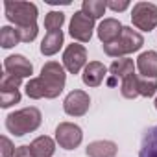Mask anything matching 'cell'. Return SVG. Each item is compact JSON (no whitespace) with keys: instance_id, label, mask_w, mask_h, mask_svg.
<instances>
[{"instance_id":"1","label":"cell","mask_w":157,"mask_h":157,"mask_svg":"<svg viewBox=\"0 0 157 157\" xmlns=\"http://www.w3.org/2000/svg\"><path fill=\"white\" fill-rule=\"evenodd\" d=\"M41 111L37 107H24L6 117V128L15 137H22L26 133L35 131L41 126Z\"/></svg>"},{"instance_id":"2","label":"cell","mask_w":157,"mask_h":157,"mask_svg":"<svg viewBox=\"0 0 157 157\" xmlns=\"http://www.w3.org/2000/svg\"><path fill=\"white\" fill-rule=\"evenodd\" d=\"M41 82L44 85V98H57L67 83V72L65 67L59 65L57 61H48L41 68Z\"/></svg>"},{"instance_id":"3","label":"cell","mask_w":157,"mask_h":157,"mask_svg":"<svg viewBox=\"0 0 157 157\" xmlns=\"http://www.w3.org/2000/svg\"><path fill=\"white\" fill-rule=\"evenodd\" d=\"M142 44H144V37H142L137 30H133V28H129V26H124L122 35H120L115 43H111V44H102V46H104V52H105L109 57H117V59H118V57H124V56H128V54H133V52L140 50Z\"/></svg>"},{"instance_id":"4","label":"cell","mask_w":157,"mask_h":157,"mask_svg":"<svg viewBox=\"0 0 157 157\" xmlns=\"http://www.w3.org/2000/svg\"><path fill=\"white\" fill-rule=\"evenodd\" d=\"M4 11H6V19L10 22L15 24V28H28L37 24V6L33 2H4Z\"/></svg>"},{"instance_id":"5","label":"cell","mask_w":157,"mask_h":157,"mask_svg":"<svg viewBox=\"0 0 157 157\" xmlns=\"http://www.w3.org/2000/svg\"><path fill=\"white\" fill-rule=\"evenodd\" d=\"M131 22L137 30L151 32L157 28V6L151 2H137L131 10Z\"/></svg>"},{"instance_id":"6","label":"cell","mask_w":157,"mask_h":157,"mask_svg":"<svg viewBox=\"0 0 157 157\" xmlns=\"http://www.w3.org/2000/svg\"><path fill=\"white\" fill-rule=\"evenodd\" d=\"M83 131L78 124L72 122H59L56 128V142L63 150H74L82 144Z\"/></svg>"},{"instance_id":"7","label":"cell","mask_w":157,"mask_h":157,"mask_svg":"<svg viewBox=\"0 0 157 157\" xmlns=\"http://www.w3.org/2000/svg\"><path fill=\"white\" fill-rule=\"evenodd\" d=\"M93 30H94V19L87 17L83 11H76L72 15L70 30H68L72 39L80 41V43H89L91 37H93Z\"/></svg>"},{"instance_id":"8","label":"cell","mask_w":157,"mask_h":157,"mask_svg":"<svg viewBox=\"0 0 157 157\" xmlns=\"http://www.w3.org/2000/svg\"><path fill=\"white\" fill-rule=\"evenodd\" d=\"M63 67L70 74H78L82 68L87 67V50L83 44L72 43L63 52Z\"/></svg>"},{"instance_id":"9","label":"cell","mask_w":157,"mask_h":157,"mask_svg":"<svg viewBox=\"0 0 157 157\" xmlns=\"http://www.w3.org/2000/svg\"><path fill=\"white\" fill-rule=\"evenodd\" d=\"M91 107V96L85 91H70L63 100V109L68 117H83Z\"/></svg>"},{"instance_id":"10","label":"cell","mask_w":157,"mask_h":157,"mask_svg":"<svg viewBox=\"0 0 157 157\" xmlns=\"http://www.w3.org/2000/svg\"><path fill=\"white\" fill-rule=\"evenodd\" d=\"M4 70L8 74L19 76V78H30L33 74V65L24 56L15 54V56H8L4 59Z\"/></svg>"},{"instance_id":"11","label":"cell","mask_w":157,"mask_h":157,"mask_svg":"<svg viewBox=\"0 0 157 157\" xmlns=\"http://www.w3.org/2000/svg\"><path fill=\"white\" fill-rule=\"evenodd\" d=\"M107 74V67L100 61H89L87 67L82 72V80L87 87H100L102 82L105 80Z\"/></svg>"},{"instance_id":"12","label":"cell","mask_w":157,"mask_h":157,"mask_svg":"<svg viewBox=\"0 0 157 157\" xmlns=\"http://www.w3.org/2000/svg\"><path fill=\"white\" fill-rule=\"evenodd\" d=\"M122 30H124V26L120 24V21H117V19H104L98 24L96 33H98V39L104 44H111L122 35Z\"/></svg>"},{"instance_id":"13","label":"cell","mask_w":157,"mask_h":157,"mask_svg":"<svg viewBox=\"0 0 157 157\" xmlns=\"http://www.w3.org/2000/svg\"><path fill=\"white\" fill-rule=\"evenodd\" d=\"M137 70L140 72L142 78L157 80V52H153V50L142 52L137 57Z\"/></svg>"},{"instance_id":"14","label":"cell","mask_w":157,"mask_h":157,"mask_svg":"<svg viewBox=\"0 0 157 157\" xmlns=\"http://www.w3.org/2000/svg\"><path fill=\"white\" fill-rule=\"evenodd\" d=\"M85 153L89 157H117L118 146L113 140H93L87 144Z\"/></svg>"},{"instance_id":"15","label":"cell","mask_w":157,"mask_h":157,"mask_svg":"<svg viewBox=\"0 0 157 157\" xmlns=\"http://www.w3.org/2000/svg\"><path fill=\"white\" fill-rule=\"evenodd\" d=\"M30 151H32V157H52L56 151V140L46 135H41L35 140H32Z\"/></svg>"},{"instance_id":"16","label":"cell","mask_w":157,"mask_h":157,"mask_svg":"<svg viewBox=\"0 0 157 157\" xmlns=\"http://www.w3.org/2000/svg\"><path fill=\"white\" fill-rule=\"evenodd\" d=\"M63 32H48L44 35V39L41 41V54L43 56H54L59 52V48L63 46Z\"/></svg>"},{"instance_id":"17","label":"cell","mask_w":157,"mask_h":157,"mask_svg":"<svg viewBox=\"0 0 157 157\" xmlns=\"http://www.w3.org/2000/svg\"><path fill=\"white\" fill-rule=\"evenodd\" d=\"M135 67L137 65L133 63V59H129V57H118V59H115L111 63L109 72H111L113 78H120V80H124V78H128L129 74H135Z\"/></svg>"},{"instance_id":"18","label":"cell","mask_w":157,"mask_h":157,"mask_svg":"<svg viewBox=\"0 0 157 157\" xmlns=\"http://www.w3.org/2000/svg\"><path fill=\"white\" fill-rule=\"evenodd\" d=\"M139 157H157V126L150 128L142 137Z\"/></svg>"},{"instance_id":"19","label":"cell","mask_w":157,"mask_h":157,"mask_svg":"<svg viewBox=\"0 0 157 157\" xmlns=\"http://www.w3.org/2000/svg\"><path fill=\"white\" fill-rule=\"evenodd\" d=\"M107 10V2L105 0H83V4H82V11L91 17V19H100Z\"/></svg>"},{"instance_id":"20","label":"cell","mask_w":157,"mask_h":157,"mask_svg":"<svg viewBox=\"0 0 157 157\" xmlns=\"http://www.w3.org/2000/svg\"><path fill=\"white\" fill-rule=\"evenodd\" d=\"M120 93L128 100H133L139 96V76L137 74H129L128 78H124L120 83Z\"/></svg>"},{"instance_id":"21","label":"cell","mask_w":157,"mask_h":157,"mask_svg":"<svg viewBox=\"0 0 157 157\" xmlns=\"http://www.w3.org/2000/svg\"><path fill=\"white\" fill-rule=\"evenodd\" d=\"M21 43V37H19V32L17 28H11V26H2L0 28V44L2 48H13L15 44Z\"/></svg>"},{"instance_id":"22","label":"cell","mask_w":157,"mask_h":157,"mask_svg":"<svg viewBox=\"0 0 157 157\" xmlns=\"http://www.w3.org/2000/svg\"><path fill=\"white\" fill-rule=\"evenodd\" d=\"M26 94L32 100H41L44 98V85L41 82V78H30V82L26 83Z\"/></svg>"},{"instance_id":"23","label":"cell","mask_w":157,"mask_h":157,"mask_svg":"<svg viewBox=\"0 0 157 157\" xmlns=\"http://www.w3.org/2000/svg\"><path fill=\"white\" fill-rule=\"evenodd\" d=\"M63 22H65V13L61 11H50L44 17V28L48 32H61Z\"/></svg>"},{"instance_id":"24","label":"cell","mask_w":157,"mask_h":157,"mask_svg":"<svg viewBox=\"0 0 157 157\" xmlns=\"http://www.w3.org/2000/svg\"><path fill=\"white\" fill-rule=\"evenodd\" d=\"M157 93V80H150V78L139 76V96H153Z\"/></svg>"},{"instance_id":"25","label":"cell","mask_w":157,"mask_h":157,"mask_svg":"<svg viewBox=\"0 0 157 157\" xmlns=\"http://www.w3.org/2000/svg\"><path fill=\"white\" fill-rule=\"evenodd\" d=\"M21 83H22V78L4 72L2 74V82H0V93H4V91H19Z\"/></svg>"},{"instance_id":"26","label":"cell","mask_w":157,"mask_h":157,"mask_svg":"<svg viewBox=\"0 0 157 157\" xmlns=\"http://www.w3.org/2000/svg\"><path fill=\"white\" fill-rule=\"evenodd\" d=\"M21 102V93L19 91H4V93H0V107H11L15 104Z\"/></svg>"},{"instance_id":"27","label":"cell","mask_w":157,"mask_h":157,"mask_svg":"<svg viewBox=\"0 0 157 157\" xmlns=\"http://www.w3.org/2000/svg\"><path fill=\"white\" fill-rule=\"evenodd\" d=\"M17 32H19L21 43H32L37 37L39 28H37V24H33V26H28V28H17Z\"/></svg>"},{"instance_id":"28","label":"cell","mask_w":157,"mask_h":157,"mask_svg":"<svg viewBox=\"0 0 157 157\" xmlns=\"http://www.w3.org/2000/svg\"><path fill=\"white\" fill-rule=\"evenodd\" d=\"M13 153H15V146L4 135L2 139H0V157H13Z\"/></svg>"},{"instance_id":"29","label":"cell","mask_w":157,"mask_h":157,"mask_svg":"<svg viewBox=\"0 0 157 157\" xmlns=\"http://www.w3.org/2000/svg\"><path fill=\"white\" fill-rule=\"evenodd\" d=\"M107 8L117 11V13H120V11H126L129 8V2L128 0H107Z\"/></svg>"},{"instance_id":"30","label":"cell","mask_w":157,"mask_h":157,"mask_svg":"<svg viewBox=\"0 0 157 157\" xmlns=\"http://www.w3.org/2000/svg\"><path fill=\"white\" fill-rule=\"evenodd\" d=\"M13 157H32L30 146H19V148H15V153H13Z\"/></svg>"},{"instance_id":"31","label":"cell","mask_w":157,"mask_h":157,"mask_svg":"<svg viewBox=\"0 0 157 157\" xmlns=\"http://www.w3.org/2000/svg\"><path fill=\"white\" fill-rule=\"evenodd\" d=\"M155 109H157V96H155Z\"/></svg>"}]
</instances>
